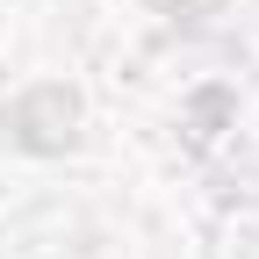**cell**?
<instances>
[{
    "label": "cell",
    "instance_id": "cell-1",
    "mask_svg": "<svg viewBox=\"0 0 259 259\" xmlns=\"http://www.w3.org/2000/svg\"><path fill=\"white\" fill-rule=\"evenodd\" d=\"M180 8H187V15H209V8H216V0H180Z\"/></svg>",
    "mask_w": 259,
    "mask_h": 259
}]
</instances>
